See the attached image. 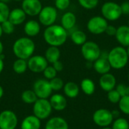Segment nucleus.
Masks as SVG:
<instances>
[{
	"label": "nucleus",
	"mask_w": 129,
	"mask_h": 129,
	"mask_svg": "<svg viewBox=\"0 0 129 129\" xmlns=\"http://www.w3.org/2000/svg\"><path fill=\"white\" fill-rule=\"evenodd\" d=\"M67 30L61 25L52 24L45 29L43 36L45 42L50 46L59 47L63 45L67 39Z\"/></svg>",
	"instance_id": "obj_1"
},
{
	"label": "nucleus",
	"mask_w": 129,
	"mask_h": 129,
	"mask_svg": "<svg viewBox=\"0 0 129 129\" xmlns=\"http://www.w3.org/2000/svg\"><path fill=\"white\" fill-rule=\"evenodd\" d=\"M36 45L34 42L29 37H21L17 39L13 44V52L20 59L28 60L33 56Z\"/></svg>",
	"instance_id": "obj_2"
},
{
	"label": "nucleus",
	"mask_w": 129,
	"mask_h": 129,
	"mask_svg": "<svg viewBox=\"0 0 129 129\" xmlns=\"http://www.w3.org/2000/svg\"><path fill=\"white\" fill-rule=\"evenodd\" d=\"M107 60L111 68L115 70L123 69L128 64L129 60L126 48L122 46L114 47L108 53Z\"/></svg>",
	"instance_id": "obj_3"
},
{
	"label": "nucleus",
	"mask_w": 129,
	"mask_h": 129,
	"mask_svg": "<svg viewBox=\"0 0 129 129\" xmlns=\"http://www.w3.org/2000/svg\"><path fill=\"white\" fill-rule=\"evenodd\" d=\"M101 14L107 21H116L122 15L121 6L114 2H107L101 6Z\"/></svg>",
	"instance_id": "obj_4"
},
{
	"label": "nucleus",
	"mask_w": 129,
	"mask_h": 129,
	"mask_svg": "<svg viewBox=\"0 0 129 129\" xmlns=\"http://www.w3.org/2000/svg\"><path fill=\"white\" fill-rule=\"evenodd\" d=\"M81 53L85 60L93 63L98 60L101 54L99 45L93 41H87L82 45Z\"/></svg>",
	"instance_id": "obj_5"
},
{
	"label": "nucleus",
	"mask_w": 129,
	"mask_h": 129,
	"mask_svg": "<svg viewBox=\"0 0 129 129\" xmlns=\"http://www.w3.org/2000/svg\"><path fill=\"white\" fill-rule=\"evenodd\" d=\"M52 107L48 99L38 98L33 104V115L39 118L40 120L48 119L52 112Z\"/></svg>",
	"instance_id": "obj_6"
},
{
	"label": "nucleus",
	"mask_w": 129,
	"mask_h": 129,
	"mask_svg": "<svg viewBox=\"0 0 129 129\" xmlns=\"http://www.w3.org/2000/svg\"><path fill=\"white\" fill-rule=\"evenodd\" d=\"M92 119L94 124L101 128L109 127L114 120L112 112L104 108L97 110L93 113Z\"/></svg>",
	"instance_id": "obj_7"
},
{
	"label": "nucleus",
	"mask_w": 129,
	"mask_h": 129,
	"mask_svg": "<svg viewBox=\"0 0 129 129\" xmlns=\"http://www.w3.org/2000/svg\"><path fill=\"white\" fill-rule=\"evenodd\" d=\"M107 26V20L102 16H94L87 23L88 30L94 35H100L105 33Z\"/></svg>",
	"instance_id": "obj_8"
},
{
	"label": "nucleus",
	"mask_w": 129,
	"mask_h": 129,
	"mask_svg": "<svg viewBox=\"0 0 129 129\" xmlns=\"http://www.w3.org/2000/svg\"><path fill=\"white\" fill-rule=\"evenodd\" d=\"M33 91L38 98L48 99L51 96L53 90L50 85V82L46 79H39L33 84Z\"/></svg>",
	"instance_id": "obj_9"
},
{
	"label": "nucleus",
	"mask_w": 129,
	"mask_h": 129,
	"mask_svg": "<svg viewBox=\"0 0 129 129\" xmlns=\"http://www.w3.org/2000/svg\"><path fill=\"white\" fill-rule=\"evenodd\" d=\"M18 119L16 113L10 110H5L0 113V128L16 129Z\"/></svg>",
	"instance_id": "obj_10"
},
{
	"label": "nucleus",
	"mask_w": 129,
	"mask_h": 129,
	"mask_svg": "<svg viewBox=\"0 0 129 129\" xmlns=\"http://www.w3.org/2000/svg\"><path fill=\"white\" fill-rule=\"evenodd\" d=\"M57 17V11L56 8L53 6H45L42 8L39 14V20L41 24L49 26L54 23Z\"/></svg>",
	"instance_id": "obj_11"
},
{
	"label": "nucleus",
	"mask_w": 129,
	"mask_h": 129,
	"mask_svg": "<svg viewBox=\"0 0 129 129\" xmlns=\"http://www.w3.org/2000/svg\"><path fill=\"white\" fill-rule=\"evenodd\" d=\"M48 66V62L46 58L41 55H34L30 57L27 60L28 69L36 73H42Z\"/></svg>",
	"instance_id": "obj_12"
},
{
	"label": "nucleus",
	"mask_w": 129,
	"mask_h": 129,
	"mask_svg": "<svg viewBox=\"0 0 129 129\" xmlns=\"http://www.w3.org/2000/svg\"><path fill=\"white\" fill-rule=\"evenodd\" d=\"M21 8L26 15L34 17L39 15L42 5L40 0H23Z\"/></svg>",
	"instance_id": "obj_13"
},
{
	"label": "nucleus",
	"mask_w": 129,
	"mask_h": 129,
	"mask_svg": "<svg viewBox=\"0 0 129 129\" xmlns=\"http://www.w3.org/2000/svg\"><path fill=\"white\" fill-rule=\"evenodd\" d=\"M99 85L102 90L108 92L116 88V79L113 74L107 73L106 74L101 75L99 79Z\"/></svg>",
	"instance_id": "obj_14"
},
{
	"label": "nucleus",
	"mask_w": 129,
	"mask_h": 129,
	"mask_svg": "<svg viewBox=\"0 0 129 129\" xmlns=\"http://www.w3.org/2000/svg\"><path fill=\"white\" fill-rule=\"evenodd\" d=\"M49 102L53 110L56 111H62L67 108V101L66 98L60 94H54L50 97Z\"/></svg>",
	"instance_id": "obj_15"
},
{
	"label": "nucleus",
	"mask_w": 129,
	"mask_h": 129,
	"mask_svg": "<svg viewBox=\"0 0 129 129\" xmlns=\"http://www.w3.org/2000/svg\"><path fill=\"white\" fill-rule=\"evenodd\" d=\"M117 42L122 47L129 46V26L128 25H122L117 28L115 36Z\"/></svg>",
	"instance_id": "obj_16"
},
{
	"label": "nucleus",
	"mask_w": 129,
	"mask_h": 129,
	"mask_svg": "<svg viewBox=\"0 0 129 129\" xmlns=\"http://www.w3.org/2000/svg\"><path fill=\"white\" fill-rule=\"evenodd\" d=\"M93 63L94 70L100 75H104L107 73H110V70L112 69L107 57H100Z\"/></svg>",
	"instance_id": "obj_17"
},
{
	"label": "nucleus",
	"mask_w": 129,
	"mask_h": 129,
	"mask_svg": "<svg viewBox=\"0 0 129 129\" xmlns=\"http://www.w3.org/2000/svg\"><path fill=\"white\" fill-rule=\"evenodd\" d=\"M45 129H69V125L63 118L54 116L48 120Z\"/></svg>",
	"instance_id": "obj_18"
},
{
	"label": "nucleus",
	"mask_w": 129,
	"mask_h": 129,
	"mask_svg": "<svg viewBox=\"0 0 129 129\" xmlns=\"http://www.w3.org/2000/svg\"><path fill=\"white\" fill-rule=\"evenodd\" d=\"M26 14L22 8H14L10 11L8 20L14 26L22 24L26 20Z\"/></svg>",
	"instance_id": "obj_19"
},
{
	"label": "nucleus",
	"mask_w": 129,
	"mask_h": 129,
	"mask_svg": "<svg viewBox=\"0 0 129 129\" xmlns=\"http://www.w3.org/2000/svg\"><path fill=\"white\" fill-rule=\"evenodd\" d=\"M40 128L41 120L34 115L27 116L20 124V129H40Z\"/></svg>",
	"instance_id": "obj_20"
},
{
	"label": "nucleus",
	"mask_w": 129,
	"mask_h": 129,
	"mask_svg": "<svg viewBox=\"0 0 129 129\" xmlns=\"http://www.w3.org/2000/svg\"><path fill=\"white\" fill-rule=\"evenodd\" d=\"M23 30L27 36L34 37L37 36L41 30L40 23L35 20H30L25 23Z\"/></svg>",
	"instance_id": "obj_21"
},
{
	"label": "nucleus",
	"mask_w": 129,
	"mask_h": 129,
	"mask_svg": "<svg viewBox=\"0 0 129 129\" xmlns=\"http://www.w3.org/2000/svg\"><path fill=\"white\" fill-rule=\"evenodd\" d=\"M76 23V17L73 12H66L61 17V26L66 29H73Z\"/></svg>",
	"instance_id": "obj_22"
},
{
	"label": "nucleus",
	"mask_w": 129,
	"mask_h": 129,
	"mask_svg": "<svg viewBox=\"0 0 129 129\" xmlns=\"http://www.w3.org/2000/svg\"><path fill=\"white\" fill-rule=\"evenodd\" d=\"M64 94L69 98H75L79 94V86L74 82H68L63 85Z\"/></svg>",
	"instance_id": "obj_23"
},
{
	"label": "nucleus",
	"mask_w": 129,
	"mask_h": 129,
	"mask_svg": "<svg viewBox=\"0 0 129 129\" xmlns=\"http://www.w3.org/2000/svg\"><path fill=\"white\" fill-rule=\"evenodd\" d=\"M45 57L47 61L50 63H54V62L59 60L60 57V51L58 47L50 46L47 48L45 54Z\"/></svg>",
	"instance_id": "obj_24"
},
{
	"label": "nucleus",
	"mask_w": 129,
	"mask_h": 129,
	"mask_svg": "<svg viewBox=\"0 0 129 129\" xmlns=\"http://www.w3.org/2000/svg\"><path fill=\"white\" fill-rule=\"evenodd\" d=\"M80 88L83 93L86 95H92L95 91V84L91 79L85 78L82 80L80 83Z\"/></svg>",
	"instance_id": "obj_25"
},
{
	"label": "nucleus",
	"mask_w": 129,
	"mask_h": 129,
	"mask_svg": "<svg viewBox=\"0 0 129 129\" xmlns=\"http://www.w3.org/2000/svg\"><path fill=\"white\" fill-rule=\"evenodd\" d=\"M71 40L76 45H82L87 42V36L82 30H75L71 34Z\"/></svg>",
	"instance_id": "obj_26"
},
{
	"label": "nucleus",
	"mask_w": 129,
	"mask_h": 129,
	"mask_svg": "<svg viewBox=\"0 0 129 129\" xmlns=\"http://www.w3.org/2000/svg\"><path fill=\"white\" fill-rule=\"evenodd\" d=\"M28 67L26 60L17 58L13 63V70L17 74H23L26 71Z\"/></svg>",
	"instance_id": "obj_27"
},
{
	"label": "nucleus",
	"mask_w": 129,
	"mask_h": 129,
	"mask_svg": "<svg viewBox=\"0 0 129 129\" xmlns=\"http://www.w3.org/2000/svg\"><path fill=\"white\" fill-rule=\"evenodd\" d=\"M38 99L33 90H26L21 94V100L27 104H33Z\"/></svg>",
	"instance_id": "obj_28"
},
{
	"label": "nucleus",
	"mask_w": 129,
	"mask_h": 129,
	"mask_svg": "<svg viewBox=\"0 0 129 129\" xmlns=\"http://www.w3.org/2000/svg\"><path fill=\"white\" fill-rule=\"evenodd\" d=\"M112 129H129L128 121L122 117H119L113 120L112 123Z\"/></svg>",
	"instance_id": "obj_29"
},
{
	"label": "nucleus",
	"mask_w": 129,
	"mask_h": 129,
	"mask_svg": "<svg viewBox=\"0 0 129 129\" xmlns=\"http://www.w3.org/2000/svg\"><path fill=\"white\" fill-rule=\"evenodd\" d=\"M118 104L120 112L125 115H129V95L122 97Z\"/></svg>",
	"instance_id": "obj_30"
},
{
	"label": "nucleus",
	"mask_w": 129,
	"mask_h": 129,
	"mask_svg": "<svg viewBox=\"0 0 129 129\" xmlns=\"http://www.w3.org/2000/svg\"><path fill=\"white\" fill-rule=\"evenodd\" d=\"M10 9L7 4L0 2V23L8 20Z\"/></svg>",
	"instance_id": "obj_31"
},
{
	"label": "nucleus",
	"mask_w": 129,
	"mask_h": 129,
	"mask_svg": "<svg viewBox=\"0 0 129 129\" xmlns=\"http://www.w3.org/2000/svg\"><path fill=\"white\" fill-rule=\"evenodd\" d=\"M49 82H50V85L54 91H58L60 90H61L63 88V85H64V83H63V81L62 79L59 78V77H54V79L49 80Z\"/></svg>",
	"instance_id": "obj_32"
},
{
	"label": "nucleus",
	"mask_w": 129,
	"mask_h": 129,
	"mask_svg": "<svg viewBox=\"0 0 129 129\" xmlns=\"http://www.w3.org/2000/svg\"><path fill=\"white\" fill-rule=\"evenodd\" d=\"M78 2L82 8L88 10L95 8L99 3V0H78Z\"/></svg>",
	"instance_id": "obj_33"
},
{
	"label": "nucleus",
	"mask_w": 129,
	"mask_h": 129,
	"mask_svg": "<svg viewBox=\"0 0 129 129\" xmlns=\"http://www.w3.org/2000/svg\"><path fill=\"white\" fill-rule=\"evenodd\" d=\"M121 98H122L121 95L116 91V88L107 92V99L111 104H118Z\"/></svg>",
	"instance_id": "obj_34"
},
{
	"label": "nucleus",
	"mask_w": 129,
	"mask_h": 129,
	"mask_svg": "<svg viewBox=\"0 0 129 129\" xmlns=\"http://www.w3.org/2000/svg\"><path fill=\"white\" fill-rule=\"evenodd\" d=\"M1 26H2V32L3 33H5V34H11L14 33V25L11 23L8 20L2 22L1 23Z\"/></svg>",
	"instance_id": "obj_35"
},
{
	"label": "nucleus",
	"mask_w": 129,
	"mask_h": 129,
	"mask_svg": "<svg viewBox=\"0 0 129 129\" xmlns=\"http://www.w3.org/2000/svg\"><path fill=\"white\" fill-rule=\"evenodd\" d=\"M42 73H43L45 78L47 80H51L54 79V77L57 76V72L55 70L53 66H48Z\"/></svg>",
	"instance_id": "obj_36"
},
{
	"label": "nucleus",
	"mask_w": 129,
	"mask_h": 129,
	"mask_svg": "<svg viewBox=\"0 0 129 129\" xmlns=\"http://www.w3.org/2000/svg\"><path fill=\"white\" fill-rule=\"evenodd\" d=\"M116 89L119 93L121 97L129 95V85L123 83H119L116 86Z\"/></svg>",
	"instance_id": "obj_37"
},
{
	"label": "nucleus",
	"mask_w": 129,
	"mask_h": 129,
	"mask_svg": "<svg viewBox=\"0 0 129 129\" xmlns=\"http://www.w3.org/2000/svg\"><path fill=\"white\" fill-rule=\"evenodd\" d=\"M70 5V0H55L56 8L63 11L69 8Z\"/></svg>",
	"instance_id": "obj_38"
},
{
	"label": "nucleus",
	"mask_w": 129,
	"mask_h": 129,
	"mask_svg": "<svg viewBox=\"0 0 129 129\" xmlns=\"http://www.w3.org/2000/svg\"><path fill=\"white\" fill-rule=\"evenodd\" d=\"M116 30H117L116 27H115L113 25H109L108 24V26H107V29L105 30V33L109 36H115L116 33Z\"/></svg>",
	"instance_id": "obj_39"
},
{
	"label": "nucleus",
	"mask_w": 129,
	"mask_h": 129,
	"mask_svg": "<svg viewBox=\"0 0 129 129\" xmlns=\"http://www.w3.org/2000/svg\"><path fill=\"white\" fill-rule=\"evenodd\" d=\"M120 6H121V10H122V14L129 15V1H125L124 2H122L120 5Z\"/></svg>",
	"instance_id": "obj_40"
},
{
	"label": "nucleus",
	"mask_w": 129,
	"mask_h": 129,
	"mask_svg": "<svg viewBox=\"0 0 129 129\" xmlns=\"http://www.w3.org/2000/svg\"><path fill=\"white\" fill-rule=\"evenodd\" d=\"M52 66H53V67L55 69V70L57 72H60L63 69V64L60 60H57V61L54 62V63H52Z\"/></svg>",
	"instance_id": "obj_41"
},
{
	"label": "nucleus",
	"mask_w": 129,
	"mask_h": 129,
	"mask_svg": "<svg viewBox=\"0 0 129 129\" xmlns=\"http://www.w3.org/2000/svg\"><path fill=\"white\" fill-rule=\"evenodd\" d=\"M111 112H112V114H113V116L114 119H117V118L119 117V114H120L119 113V110H113Z\"/></svg>",
	"instance_id": "obj_42"
},
{
	"label": "nucleus",
	"mask_w": 129,
	"mask_h": 129,
	"mask_svg": "<svg viewBox=\"0 0 129 129\" xmlns=\"http://www.w3.org/2000/svg\"><path fill=\"white\" fill-rule=\"evenodd\" d=\"M3 69H4V61H3V60H2L0 58V74L2 72Z\"/></svg>",
	"instance_id": "obj_43"
},
{
	"label": "nucleus",
	"mask_w": 129,
	"mask_h": 129,
	"mask_svg": "<svg viewBox=\"0 0 129 129\" xmlns=\"http://www.w3.org/2000/svg\"><path fill=\"white\" fill-rule=\"evenodd\" d=\"M3 94H4V89H3V88L2 87V85H0V99L2 98Z\"/></svg>",
	"instance_id": "obj_44"
},
{
	"label": "nucleus",
	"mask_w": 129,
	"mask_h": 129,
	"mask_svg": "<svg viewBox=\"0 0 129 129\" xmlns=\"http://www.w3.org/2000/svg\"><path fill=\"white\" fill-rule=\"evenodd\" d=\"M3 48H4L3 44H2V42L0 41V54H2V52H3Z\"/></svg>",
	"instance_id": "obj_45"
},
{
	"label": "nucleus",
	"mask_w": 129,
	"mask_h": 129,
	"mask_svg": "<svg viewBox=\"0 0 129 129\" xmlns=\"http://www.w3.org/2000/svg\"><path fill=\"white\" fill-rule=\"evenodd\" d=\"M11 0H0V2H3V3H5V4H7L8 2H9Z\"/></svg>",
	"instance_id": "obj_46"
},
{
	"label": "nucleus",
	"mask_w": 129,
	"mask_h": 129,
	"mask_svg": "<svg viewBox=\"0 0 129 129\" xmlns=\"http://www.w3.org/2000/svg\"><path fill=\"white\" fill-rule=\"evenodd\" d=\"M2 33H3V32H2V29L1 23H0V38H1V36H2Z\"/></svg>",
	"instance_id": "obj_47"
},
{
	"label": "nucleus",
	"mask_w": 129,
	"mask_h": 129,
	"mask_svg": "<svg viewBox=\"0 0 129 129\" xmlns=\"http://www.w3.org/2000/svg\"><path fill=\"white\" fill-rule=\"evenodd\" d=\"M126 51H127V54H128V58H129V46L128 47H127V48H126Z\"/></svg>",
	"instance_id": "obj_48"
},
{
	"label": "nucleus",
	"mask_w": 129,
	"mask_h": 129,
	"mask_svg": "<svg viewBox=\"0 0 129 129\" xmlns=\"http://www.w3.org/2000/svg\"><path fill=\"white\" fill-rule=\"evenodd\" d=\"M101 129H112L110 127H105V128H101Z\"/></svg>",
	"instance_id": "obj_49"
},
{
	"label": "nucleus",
	"mask_w": 129,
	"mask_h": 129,
	"mask_svg": "<svg viewBox=\"0 0 129 129\" xmlns=\"http://www.w3.org/2000/svg\"><path fill=\"white\" fill-rule=\"evenodd\" d=\"M13 1H15V2H20V1H23V0H13Z\"/></svg>",
	"instance_id": "obj_50"
},
{
	"label": "nucleus",
	"mask_w": 129,
	"mask_h": 129,
	"mask_svg": "<svg viewBox=\"0 0 129 129\" xmlns=\"http://www.w3.org/2000/svg\"><path fill=\"white\" fill-rule=\"evenodd\" d=\"M128 26H129V18H128Z\"/></svg>",
	"instance_id": "obj_51"
},
{
	"label": "nucleus",
	"mask_w": 129,
	"mask_h": 129,
	"mask_svg": "<svg viewBox=\"0 0 129 129\" xmlns=\"http://www.w3.org/2000/svg\"><path fill=\"white\" fill-rule=\"evenodd\" d=\"M128 82H129V73H128Z\"/></svg>",
	"instance_id": "obj_52"
},
{
	"label": "nucleus",
	"mask_w": 129,
	"mask_h": 129,
	"mask_svg": "<svg viewBox=\"0 0 129 129\" xmlns=\"http://www.w3.org/2000/svg\"><path fill=\"white\" fill-rule=\"evenodd\" d=\"M0 129H1V128H0Z\"/></svg>",
	"instance_id": "obj_53"
}]
</instances>
